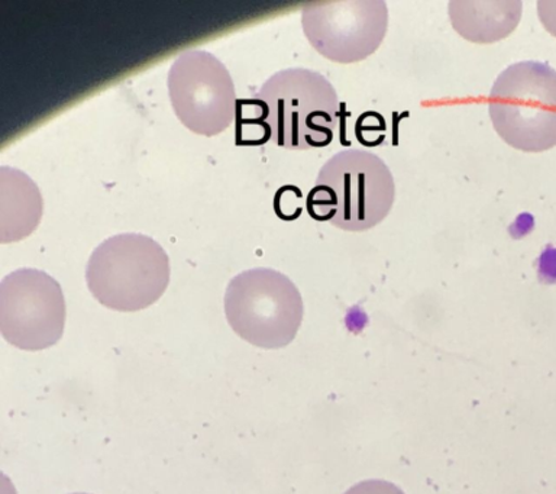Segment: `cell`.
<instances>
[{"instance_id": "obj_1", "label": "cell", "mask_w": 556, "mask_h": 494, "mask_svg": "<svg viewBox=\"0 0 556 494\" xmlns=\"http://www.w3.org/2000/svg\"><path fill=\"white\" fill-rule=\"evenodd\" d=\"M394 199V179L387 164L369 151L346 150L320 168L307 210L319 223L363 232L387 218Z\"/></svg>"}, {"instance_id": "obj_2", "label": "cell", "mask_w": 556, "mask_h": 494, "mask_svg": "<svg viewBox=\"0 0 556 494\" xmlns=\"http://www.w3.org/2000/svg\"><path fill=\"white\" fill-rule=\"evenodd\" d=\"M274 144L287 150L325 149L339 124L337 90L319 73L287 68L269 77L254 97Z\"/></svg>"}, {"instance_id": "obj_3", "label": "cell", "mask_w": 556, "mask_h": 494, "mask_svg": "<svg viewBox=\"0 0 556 494\" xmlns=\"http://www.w3.org/2000/svg\"><path fill=\"white\" fill-rule=\"evenodd\" d=\"M86 281L96 301L109 309H147L168 288V255L150 237L121 233L108 238L91 253Z\"/></svg>"}, {"instance_id": "obj_4", "label": "cell", "mask_w": 556, "mask_h": 494, "mask_svg": "<svg viewBox=\"0 0 556 494\" xmlns=\"http://www.w3.org/2000/svg\"><path fill=\"white\" fill-rule=\"evenodd\" d=\"M495 132L523 153L556 147V71L541 62L511 64L495 79L489 97Z\"/></svg>"}, {"instance_id": "obj_5", "label": "cell", "mask_w": 556, "mask_h": 494, "mask_svg": "<svg viewBox=\"0 0 556 494\" xmlns=\"http://www.w3.org/2000/svg\"><path fill=\"white\" fill-rule=\"evenodd\" d=\"M225 314L242 340L260 349H285L302 325L303 299L282 273L252 268L229 281Z\"/></svg>"}, {"instance_id": "obj_6", "label": "cell", "mask_w": 556, "mask_h": 494, "mask_svg": "<svg viewBox=\"0 0 556 494\" xmlns=\"http://www.w3.org/2000/svg\"><path fill=\"white\" fill-rule=\"evenodd\" d=\"M168 93L177 118L191 132L215 137L238 114L235 85L225 64L202 50L182 53L168 73Z\"/></svg>"}, {"instance_id": "obj_7", "label": "cell", "mask_w": 556, "mask_h": 494, "mask_svg": "<svg viewBox=\"0 0 556 494\" xmlns=\"http://www.w3.org/2000/svg\"><path fill=\"white\" fill-rule=\"evenodd\" d=\"M65 301L59 281L46 271L21 268L0 283V332L25 351L50 349L61 340Z\"/></svg>"}, {"instance_id": "obj_8", "label": "cell", "mask_w": 556, "mask_h": 494, "mask_svg": "<svg viewBox=\"0 0 556 494\" xmlns=\"http://www.w3.org/2000/svg\"><path fill=\"white\" fill-rule=\"evenodd\" d=\"M304 36L330 62L359 63L376 53L389 29L384 0L308 3L302 11Z\"/></svg>"}, {"instance_id": "obj_9", "label": "cell", "mask_w": 556, "mask_h": 494, "mask_svg": "<svg viewBox=\"0 0 556 494\" xmlns=\"http://www.w3.org/2000/svg\"><path fill=\"white\" fill-rule=\"evenodd\" d=\"M523 14L520 0H452V28L473 45H494L510 36Z\"/></svg>"}, {"instance_id": "obj_10", "label": "cell", "mask_w": 556, "mask_h": 494, "mask_svg": "<svg viewBox=\"0 0 556 494\" xmlns=\"http://www.w3.org/2000/svg\"><path fill=\"white\" fill-rule=\"evenodd\" d=\"M42 216L37 185L16 168H0V241L3 244L29 237Z\"/></svg>"}, {"instance_id": "obj_11", "label": "cell", "mask_w": 556, "mask_h": 494, "mask_svg": "<svg viewBox=\"0 0 556 494\" xmlns=\"http://www.w3.org/2000/svg\"><path fill=\"white\" fill-rule=\"evenodd\" d=\"M345 494H404L402 490L384 480L361 481L354 487L348 490Z\"/></svg>"}, {"instance_id": "obj_12", "label": "cell", "mask_w": 556, "mask_h": 494, "mask_svg": "<svg viewBox=\"0 0 556 494\" xmlns=\"http://www.w3.org/2000/svg\"><path fill=\"white\" fill-rule=\"evenodd\" d=\"M538 16L543 28L556 38V0H539Z\"/></svg>"}, {"instance_id": "obj_13", "label": "cell", "mask_w": 556, "mask_h": 494, "mask_svg": "<svg viewBox=\"0 0 556 494\" xmlns=\"http://www.w3.org/2000/svg\"><path fill=\"white\" fill-rule=\"evenodd\" d=\"M77 494H85V493H77Z\"/></svg>"}]
</instances>
